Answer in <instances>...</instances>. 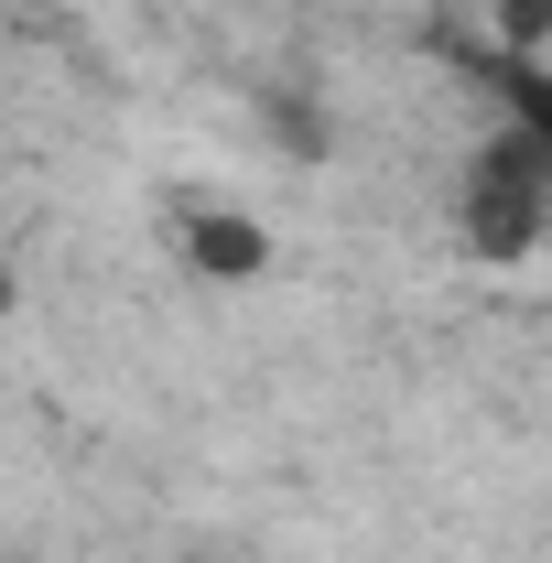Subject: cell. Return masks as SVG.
Here are the masks:
<instances>
[{
	"label": "cell",
	"instance_id": "6da1fadb",
	"mask_svg": "<svg viewBox=\"0 0 552 563\" xmlns=\"http://www.w3.org/2000/svg\"><path fill=\"white\" fill-rule=\"evenodd\" d=\"M542 228H552V109H542V76H509L498 131L466 152V250L531 261Z\"/></svg>",
	"mask_w": 552,
	"mask_h": 563
},
{
	"label": "cell",
	"instance_id": "7a4b0ae2",
	"mask_svg": "<svg viewBox=\"0 0 552 563\" xmlns=\"http://www.w3.org/2000/svg\"><path fill=\"white\" fill-rule=\"evenodd\" d=\"M185 261H196L207 282H261V272H272V228L207 207V217H185Z\"/></svg>",
	"mask_w": 552,
	"mask_h": 563
}]
</instances>
